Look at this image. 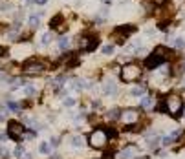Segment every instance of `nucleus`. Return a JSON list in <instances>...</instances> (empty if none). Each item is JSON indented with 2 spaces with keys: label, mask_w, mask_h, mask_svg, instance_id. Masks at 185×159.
<instances>
[{
  "label": "nucleus",
  "mask_w": 185,
  "mask_h": 159,
  "mask_svg": "<svg viewBox=\"0 0 185 159\" xmlns=\"http://www.w3.org/2000/svg\"><path fill=\"white\" fill-rule=\"evenodd\" d=\"M88 145L92 148H105L108 145V134L105 130H94L88 135Z\"/></svg>",
  "instance_id": "nucleus-1"
},
{
  "label": "nucleus",
  "mask_w": 185,
  "mask_h": 159,
  "mask_svg": "<svg viewBox=\"0 0 185 159\" xmlns=\"http://www.w3.org/2000/svg\"><path fill=\"white\" fill-rule=\"evenodd\" d=\"M139 75H141V70H139L138 64H125L123 70H121V79H123L125 82H132V81H136Z\"/></svg>",
  "instance_id": "nucleus-2"
},
{
  "label": "nucleus",
  "mask_w": 185,
  "mask_h": 159,
  "mask_svg": "<svg viewBox=\"0 0 185 159\" xmlns=\"http://www.w3.org/2000/svg\"><path fill=\"white\" fill-rule=\"evenodd\" d=\"M119 119L123 121V125H127V126L136 125V123H138V119H139V112H138L136 108H127V110H123V112H121Z\"/></svg>",
  "instance_id": "nucleus-3"
},
{
  "label": "nucleus",
  "mask_w": 185,
  "mask_h": 159,
  "mask_svg": "<svg viewBox=\"0 0 185 159\" xmlns=\"http://www.w3.org/2000/svg\"><path fill=\"white\" fill-rule=\"evenodd\" d=\"M167 110L171 112V115H178L182 112V99L178 95H169L167 97Z\"/></svg>",
  "instance_id": "nucleus-4"
},
{
  "label": "nucleus",
  "mask_w": 185,
  "mask_h": 159,
  "mask_svg": "<svg viewBox=\"0 0 185 159\" xmlns=\"http://www.w3.org/2000/svg\"><path fill=\"white\" fill-rule=\"evenodd\" d=\"M24 72L28 75H39L44 72V64H41L39 61H28L24 64Z\"/></svg>",
  "instance_id": "nucleus-5"
},
{
  "label": "nucleus",
  "mask_w": 185,
  "mask_h": 159,
  "mask_svg": "<svg viewBox=\"0 0 185 159\" xmlns=\"http://www.w3.org/2000/svg\"><path fill=\"white\" fill-rule=\"evenodd\" d=\"M8 128H9V135L13 139L22 137V134H24V126H22L20 123H17V121H9Z\"/></svg>",
  "instance_id": "nucleus-6"
},
{
  "label": "nucleus",
  "mask_w": 185,
  "mask_h": 159,
  "mask_svg": "<svg viewBox=\"0 0 185 159\" xmlns=\"http://www.w3.org/2000/svg\"><path fill=\"white\" fill-rule=\"evenodd\" d=\"M97 46V42L92 39V37H83L79 40V50H94Z\"/></svg>",
  "instance_id": "nucleus-7"
},
{
  "label": "nucleus",
  "mask_w": 185,
  "mask_h": 159,
  "mask_svg": "<svg viewBox=\"0 0 185 159\" xmlns=\"http://www.w3.org/2000/svg\"><path fill=\"white\" fill-rule=\"evenodd\" d=\"M134 154H136V150L132 148V146H128V148L117 152V154L114 156V159H132V157H134Z\"/></svg>",
  "instance_id": "nucleus-8"
},
{
  "label": "nucleus",
  "mask_w": 185,
  "mask_h": 159,
  "mask_svg": "<svg viewBox=\"0 0 185 159\" xmlns=\"http://www.w3.org/2000/svg\"><path fill=\"white\" fill-rule=\"evenodd\" d=\"M145 64H147V68H158L160 64H163V57L152 55V57H149V59L145 61Z\"/></svg>",
  "instance_id": "nucleus-9"
},
{
  "label": "nucleus",
  "mask_w": 185,
  "mask_h": 159,
  "mask_svg": "<svg viewBox=\"0 0 185 159\" xmlns=\"http://www.w3.org/2000/svg\"><path fill=\"white\" fill-rule=\"evenodd\" d=\"M103 92H105V93H108V95L116 93V82H114V81H106L105 86H103Z\"/></svg>",
  "instance_id": "nucleus-10"
},
{
  "label": "nucleus",
  "mask_w": 185,
  "mask_h": 159,
  "mask_svg": "<svg viewBox=\"0 0 185 159\" xmlns=\"http://www.w3.org/2000/svg\"><path fill=\"white\" fill-rule=\"evenodd\" d=\"M41 17H42V11L37 13V15H31V17H30V28H39V24H41Z\"/></svg>",
  "instance_id": "nucleus-11"
},
{
  "label": "nucleus",
  "mask_w": 185,
  "mask_h": 159,
  "mask_svg": "<svg viewBox=\"0 0 185 159\" xmlns=\"http://www.w3.org/2000/svg\"><path fill=\"white\" fill-rule=\"evenodd\" d=\"M72 145H73L75 148H81V146L84 145V141H83L81 135H73V137H72Z\"/></svg>",
  "instance_id": "nucleus-12"
},
{
  "label": "nucleus",
  "mask_w": 185,
  "mask_h": 159,
  "mask_svg": "<svg viewBox=\"0 0 185 159\" xmlns=\"http://www.w3.org/2000/svg\"><path fill=\"white\" fill-rule=\"evenodd\" d=\"M39 150H41V154H44V156H50V152H52V146H50L48 143H41Z\"/></svg>",
  "instance_id": "nucleus-13"
},
{
  "label": "nucleus",
  "mask_w": 185,
  "mask_h": 159,
  "mask_svg": "<svg viewBox=\"0 0 185 159\" xmlns=\"http://www.w3.org/2000/svg\"><path fill=\"white\" fill-rule=\"evenodd\" d=\"M143 93H145V86H136V88H132V95L141 97Z\"/></svg>",
  "instance_id": "nucleus-14"
},
{
  "label": "nucleus",
  "mask_w": 185,
  "mask_h": 159,
  "mask_svg": "<svg viewBox=\"0 0 185 159\" xmlns=\"http://www.w3.org/2000/svg\"><path fill=\"white\" fill-rule=\"evenodd\" d=\"M86 82H84V81H83V79H75V81H73V88H75V90H83V88H86Z\"/></svg>",
  "instance_id": "nucleus-15"
},
{
  "label": "nucleus",
  "mask_w": 185,
  "mask_h": 159,
  "mask_svg": "<svg viewBox=\"0 0 185 159\" xmlns=\"http://www.w3.org/2000/svg\"><path fill=\"white\" fill-rule=\"evenodd\" d=\"M68 44H70L68 37H61V39H59V48H61V50H66V48H68Z\"/></svg>",
  "instance_id": "nucleus-16"
},
{
  "label": "nucleus",
  "mask_w": 185,
  "mask_h": 159,
  "mask_svg": "<svg viewBox=\"0 0 185 159\" xmlns=\"http://www.w3.org/2000/svg\"><path fill=\"white\" fill-rule=\"evenodd\" d=\"M52 40H53V35H52V33H44L42 35V44L44 46H48Z\"/></svg>",
  "instance_id": "nucleus-17"
},
{
  "label": "nucleus",
  "mask_w": 185,
  "mask_h": 159,
  "mask_svg": "<svg viewBox=\"0 0 185 159\" xmlns=\"http://www.w3.org/2000/svg\"><path fill=\"white\" fill-rule=\"evenodd\" d=\"M119 115H121V112H119V110H110V112H108V115H106V117H108L110 121H114V119H117Z\"/></svg>",
  "instance_id": "nucleus-18"
},
{
  "label": "nucleus",
  "mask_w": 185,
  "mask_h": 159,
  "mask_svg": "<svg viewBox=\"0 0 185 159\" xmlns=\"http://www.w3.org/2000/svg\"><path fill=\"white\" fill-rule=\"evenodd\" d=\"M141 106L143 108H150V106H152V99H150V97H143L141 99Z\"/></svg>",
  "instance_id": "nucleus-19"
},
{
  "label": "nucleus",
  "mask_w": 185,
  "mask_h": 159,
  "mask_svg": "<svg viewBox=\"0 0 185 159\" xmlns=\"http://www.w3.org/2000/svg\"><path fill=\"white\" fill-rule=\"evenodd\" d=\"M24 92H26V95H35L37 92H35V88H33L31 84H28L26 88H24Z\"/></svg>",
  "instance_id": "nucleus-20"
},
{
  "label": "nucleus",
  "mask_w": 185,
  "mask_h": 159,
  "mask_svg": "<svg viewBox=\"0 0 185 159\" xmlns=\"http://www.w3.org/2000/svg\"><path fill=\"white\" fill-rule=\"evenodd\" d=\"M160 143H161V141H160L158 137H152L150 141H149V146H150V148H156V146H158Z\"/></svg>",
  "instance_id": "nucleus-21"
},
{
  "label": "nucleus",
  "mask_w": 185,
  "mask_h": 159,
  "mask_svg": "<svg viewBox=\"0 0 185 159\" xmlns=\"http://www.w3.org/2000/svg\"><path fill=\"white\" fill-rule=\"evenodd\" d=\"M112 51H114V46H112V44H106V46H103V53H105V55H110Z\"/></svg>",
  "instance_id": "nucleus-22"
},
{
  "label": "nucleus",
  "mask_w": 185,
  "mask_h": 159,
  "mask_svg": "<svg viewBox=\"0 0 185 159\" xmlns=\"http://www.w3.org/2000/svg\"><path fill=\"white\" fill-rule=\"evenodd\" d=\"M22 156H24V148H22V146H17V148H15V157L20 159Z\"/></svg>",
  "instance_id": "nucleus-23"
},
{
  "label": "nucleus",
  "mask_w": 185,
  "mask_h": 159,
  "mask_svg": "<svg viewBox=\"0 0 185 159\" xmlns=\"http://www.w3.org/2000/svg\"><path fill=\"white\" fill-rule=\"evenodd\" d=\"M174 48H182V50H183L185 48V40L183 39H176L174 40Z\"/></svg>",
  "instance_id": "nucleus-24"
},
{
  "label": "nucleus",
  "mask_w": 185,
  "mask_h": 159,
  "mask_svg": "<svg viewBox=\"0 0 185 159\" xmlns=\"http://www.w3.org/2000/svg\"><path fill=\"white\" fill-rule=\"evenodd\" d=\"M73 104H75V99H73V97H66L64 99V106L70 108V106H73Z\"/></svg>",
  "instance_id": "nucleus-25"
},
{
  "label": "nucleus",
  "mask_w": 185,
  "mask_h": 159,
  "mask_svg": "<svg viewBox=\"0 0 185 159\" xmlns=\"http://www.w3.org/2000/svg\"><path fill=\"white\" fill-rule=\"evenodd\" d=\"M172 141H174V139L169 135V137H163V139H161V145H163V146H169V145H171Z\"/></svg>",
  "instance_id": "nucleus-26"
},
{
  "label": "nucleus",
  "mask_w": 185,
  "mask_h": 159,
  "mask_svg": "<svg viewBox=\"0 0 185 159\" xmlns=\"http://www.w3.org/2000/svg\"><path fill=\"white\" fill-rule=\"evenodd\" d=\"M9 108H11V110H17V112H19V110H20V104H17V103L9 101Z\"/></svg>",
  "instance_id": "nucleus-27"
},
{
  "label": "nucleus",
  "mask_w": 185,
  "mask_h": 159,
  "mask_svg": "<svg viewBox=\"0 0 185 159\" xmlns=\"http://www.w3.org/2000/svg\"><path fill=\"white\" fill-rule=\"evenodd\" d=\"M8 148H4V146H0V157H8Z\"/></svg>",
  "instance_id": "nucleus-28"
},
{
  "label": "nucleus",
  "mask_w": 185,
  "mask_h": 159,
  "mask_svg": "<svg viewBox=\"0 0 185 159\" xmlns=\"http://www.w3.org/2000/svg\"><path fill=\"white\" fill-rule=\"evenodd\" d=\"M180 135H182V130H176V132H172V134H171V137H172V139H178Z\"/></svg>",
  "instance_id": "nucleus-29"
},
{
  "label": "nucleus",
  "mask_w": 185,
  "mask_h": 159,
  "mask_svg": "<svg viewBox=\"0 0 185 159\" xmlns=\"http://www.w3.org/2000/svg\"><path fill=\"white\" fill-rule=\"evenodd\" d=\"M6 114H8V110L0 108V121H4V119H6Z\"/></svg>",
  "instance_id": "nucleus-30"
},
{
  "label": "nucleus",
  "mask_w": 185,
  "mask_h": 159,
  "mask_svg": "<svg viewBox=\"0 0 185 159\" xmlns=\"http://www.w3.org/2000/svg\"><path fill=\"white\" fill-rule=\"evenodd\" d=\"M73 119H75V121H83V119H84V115L81 114V115H75V117H73Z\"/></svg>",
  "instance_id": "nucleus-31"
},
{
  "label": "nucleus",
  "mask_w": 185,
  "mask_h": 159,
  "mask_svg": "<svg viewBox=\"0 0 185 159\" xmlns=\"http://www.w3.org/2000/svg\"><path fill=\"white\" fill-rule=\"evenodd\" d=\"M154 4L156 6H161V4H165V0H154Z\"/></svg>",
  "instance_id": "nucleus-32"
},
{
  "label": "nucleus",
  "mask_w": 185,
  "mask_h": 159,
  "mask_svg": "<svg viewBox=\"0 0 185 159\" xmlns=\"http://www.w3.org/2000/svg\"><path fill=\"white\" fill-rule=\"evenodd\" d=\"M35 2H37V4H41V6H42V4H46V2H48V0H35Z\"/></svg>",
  "instance_id": "nucleus-33"
},
{
  "label": "nucleus",
  "mask_w": 185,
  "mask_h": 159,
  "mask_svg": "<svg viewBox=\"0 0 185 159\" xmlns=\"http://www.w3.org/2000/svg\"><path fill=\"white\" fill-rule=\"evenodd\" d=\"M24 159H33V156H31V154H26V156H24Z\"/></svg>",
  "instance_id": "nucleus-34"
},
{
  "label": "nucleus",
  "mask_w": 185,
  "mask_h": 159,
  "mask_svg": "<svg viewBox=\"0 0 185 159\" xmlns=\"http://www.w3.org/2000/svg\"><path fill=\"white\" fill-rule=\"evenodd\" d=\"M6 139V134H0V141H4Z\"/></svg>",
  "instance_id": "nucleus-35"
},
{
  "label": "nucleus",
  "mask_w": 185,
  "mask_h": 159,
  "mask_svg": "<svg viewBox=\"0 0 185 159\" xmlns=\"http://www.w3.org/2000/svg\"><path fill=\"white\" fill-rule=\"evenodd\" d=\"M105 2H110V0H105Z\"/></svg>",
  "instance_id": "nucleus-36"
},
{
  "label": "nucleus",
  "mask_w": 185,
  "mask_h": 159,
  "mask_svg": "<svg viewBox=\"0 0 185 159\" xmlns=\"http://www.w3.org/2000/svg\"><path fill=\"white\" fill-rule=\"evenodd\" d=\"M30 2H33V0H30Z\"/></svg>",
  "instance_id": "nucleus-37"
}]
</instances>
